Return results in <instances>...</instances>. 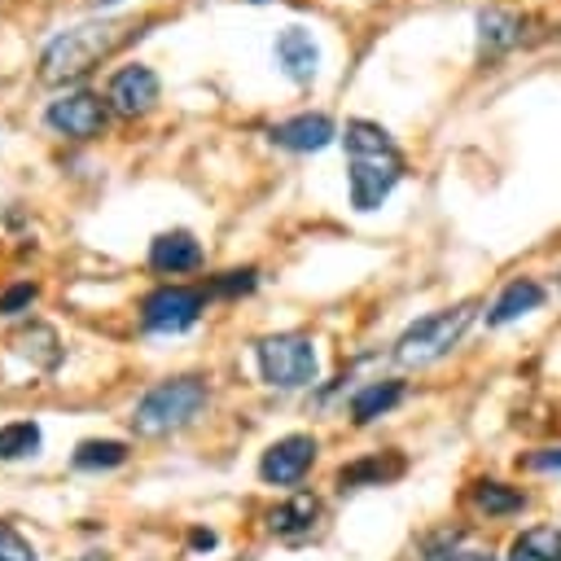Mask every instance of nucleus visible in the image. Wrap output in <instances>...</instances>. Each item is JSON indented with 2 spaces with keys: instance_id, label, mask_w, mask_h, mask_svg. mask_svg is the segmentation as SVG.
I'll return each instance as SVG.
<instances>
[{
  "instance_id": "1",
  "label": "nucleus",
  "mask_w": 561,
  "mask_h": 561,
  "mask_svg": "<svg viewBox=\"0 0 561 561\" xmlns=\"http://www.w3.org/2000/svg\"><path fill=\"white\" fill-rule=\"evenodd\" d=\"M342 145H346L351 206L355 210H377L394 193V184L403 180V153L394 149L390 131L373 118H346Z\"/></svg>"
},
{
  "instance_id": "6",
  "label": "nucleus",
  "mask_w": 561,
  "mask_h": 561,
  "mask_svg": "<svg viewBox=\"0 0 561 561\" xmlns=\"http://www.w3.org/2000/svg\"><path fill=\"white\" fill-rule=\"evenodd\" d=\"M206 307V294L202 289H188V285H162L153 289L145 302H140V324L149 333H184L188 324H197Z\"/></svg>"
},
{
  "instance_id": "5",
  "label": "nucleus",
  "mask_w": 561,
  "mask_h": 561,
  "mask_svg": "<svg viewBox=\"0 0 561 561\" xmlns=\"http://www.w3.org/2000/svg\"><path fill=\"white\" fill-rule=\"evenodd\" d=\"M254 359H259V377L276 390H302L320 373V355L307 333H272L254 342Z\"/></svg>"
},
{
  "instance_id": "22",
  "label": "nucleus",
  "mask_w": 561,
  "mask_h": 561,
  "mask_svg": "<svg viewBox=\"0 0 561 561\" xmlns=\"http://www.w3.org/2000/svg\"><path fill=\"white\" fill-rule=\"evenodd\" d=\"M39 447V425L35 421H9L0 430V460H22Z\"/></svg>"
},
{
  "instance_id": "25",
  "label": "nucleus",
  "mask_w": 561,
  "mask_h": 561,
  "mask_svg": "<svg viewBox=\"0 0 561 561\" xmlns=\"http://www.w3.org/2000/svg\"><path fill=\"white\" fill-rule=\"evenodd\" d=\"M0 561H39V552L9 522H0Z\"/></svg>"
},
{
  "instance_id": "29",
  "label": "nucleus",
  "mask_w": 561,
  "mask_h": 561,
  "mask_svg": "<svg viewBox=\"0 0 561 561\" xmlns=\"http://www.w3.org/2000/svg\"><path fill=\"white\" fill-rule=\"evenodd\" d=\"M96 4H118V0H96Z\"/></svg>"
},
{
  "instance_id": "13",
  "label": "nucleus",
  "mask_w": 561,
  "mask_h": 561,
  "mask_svg": "<svg viewBox=\"0 0 561 561\" xmlns=\"http://www.w3.org/2000/svg\"><path fill=\"white\" fill-rule=\"evenodd\" d=\"M543 298H548V289H543L535 276H513V280L495 294V302L486 307V324H491V329L513 324V320H522L526 311H539Z\"/></svg>"
},
{
  "instance_id": "19",
  "label": "nucleus",
  "mask_w": 561,
  "mask_h": 561,
  "mask_svg": "<svg viewBox=\"0 0 561 561\" xmlns=\"http://www.w3.org/2000/svg\"><path fill=\"white\" fill-rule=\"evenodd\" d=\"M504 561H561V530L557 526H526L508 543Z\"/></svg>"
},
{
  "instance_id": "28",
  "label": "nucleus",
  "mask_w": 561,
  "mask_h": 561,
  "mask_svg": "<svg viewBox=\"0 0 561 561\" xmlns=\"http://www.w3.org/2000/svg\"><path fill=\"white\" fill-rule=\"evenodd\" d=\"M215 543H219L215 530H206V526H193V530H188V548H193V552H210Z\"/></svg>"
},
{
  "instance_id": "21",
  "label": "nucleus",
  "mask_w": 561,
  "mask_h": 561,
  "mask_svg": "<svg viewBox=\"0 0 561 561\" xmlns=\"http://www.w3.org/2000/svg\"><path fill=\"white\" fill-rule=\"evenodd\" d=\"M127 460V443L118 438H88L75 447V469H118Z\"/></svg>"
},
{
  "instance_id": "14",
  "label": "nucleus",
  "mask_w": 561,
  "mask_h": 561,
  "mask_svg": "<svg viewBox=\"0 0 561 561\" xmlns=\"http://www.w3.org/2000/svg\"><path fill=\"white\" fill-rule=\"evenodd\" d=\"M399 473H403V456L399 451H373V456H359V460L337 469V491L381 486V482H394Z\"/></svg>"
},
{
  "instance_id": "24",
  "label": "nucleus",
  "mask_w": 561,
  "mask_h": 561,
  "mask_svg": "<svg viewBox=\"0 0 561 561\" xmlns=\"http://www.w3.org/2000/svg\"><path fill=\"white\" fill-rule=\"evenodd\" d=\"M259 285V267H232V272H219L210 280V294H224V298H237V294H250Z\"/></svg>"
},
{
  "instance_id": "4",
  "label": "nucleus",
  "mask_w": 561,
  "mask_h": 561,
  "mask_svg": "<svg viewBox=\"0 0 561 561\" xmlns=\"http://www.w3.org/2000/svg\"><path fill=\"white\" fill-rule=\"evenodd\" d=\"M473 320V302H456V307H443V311H430L421 316L416 324H408L394 342V359L403 368H425L434 359H443L469 329Z\"/></svg>"
},
{
  "instance_id": "27",
  "label": "nucleus",
  "mask_w": 561,
  "mask_h": 561,
  "mask_svg": "<svg viewBox=\"0 0 561 561\" xmlns=\"http://www.w3.org/2000/svg\"><path fill=\"white\" fill-rule=\"evenodd\" d=\"M517 465H522V469H539V473H561V447H539V451H526Z\"/></svg>"
},
{
  "instance_id": "3",
  "label": "nucleus",
  "mask_w": 561,
  "mask_h": 561,
  "mask_svg": "<svg viewBox=\"0 0 561 561\" xmlns=\"http://www.w3.org/2000/svg\"><path fill=\"white\" fill-rule=\"evenodd\" d=\"M210 390L202 377H171V381H158L153 390L140 394L136 412H131V430L136 434H171L180 425H188L202 408H206Z\"/></svg>"
},
{
  "instance_id": "15",
  "label": "nucleus",
  "mask_w": 561,
  "mask_h": 561,
  "mask_svg": "<svg viewBox=\"0 0 561 561\" xmlns=\"http://www.w3.org/2000/svg\"><path fill=\"white\" fill-rule=\"evenodd\" d=\"M202 263V245H197V237L193 232H184V228H175V232H162V237H153V245H149V267L153 272H193Z\"/></svg>"
},
{
  "instance_id": "16",
  "label": "nucleus",
  "mask_w": 561,
  "mask_h": 561,
  "mask_svg": "<svg viewBox=\"0 0 561 561\" xmlns=\"http://www.w3.org/2000/svg\"><path fill=\"white\" fill-rule=\"evenodd\" d=\"M465 500H469V508L482 513V517H513V513H522V508L530 504L526 491H517V486H508V482H495V478H478Z\"/></svg>"
},
{
  "instance_id": "18",
  "label": "nucleus",
  "mask_w": 561,
  "mask_h": 561,
  "mask_svg": "<svg viewBox=\"0 0 561 561\" xmlns=\"http://www.w3.org/2000/svg\"><path fill=\"white\" fill-rule=\"evenodd\" d=\"M399 399H403V381H399V377L368 381V386H359V390L351 394V421H355V425H368V421L386 416Z\"/></svg>"
},
{
  "instance_id": "23",
  "label": "nucleus",
  "mask_w": 561,
  "mask_h": 561,
  "mask_svg": "<svg viewBox=\"0 0 561 561\" xmlns=\"http://www.w3.org/2000/svg\"><path fill=\"white\" fill-rule=\"evenodd\" d=\"M421 561H495V557H486V552H469V548H456V535H438V539H430V543H425Z\"/></svg>"
},
{
  "instance_id": "10",
  "label": "nucleus",
  "mask_w": 561,
  "mask_h": 561,
  "mask_svg": "<svg viewBox=\"0 0 561 561\" xmlns=\"http://www.w3.org/2000/svg\"><path fill=\"white\" fill-rule=\"evenodd\" d=\"M158 88H162V83H158V75H153L149 66H123V70L110 79L105 101H110V110L136 118V114H149V110H153Z\"/></svg>"
},
{
  "instance_id": "26",
  "label": "nucleus",
  "mask_w": 561,
  "mask_h": 561,
  "mask_svg": "<svg viewBox=\"0 0 561 561\" xmlns=\"http://www.w3.org/2000/svg\"><path fill=\"white\" fill-rule=\"evenodd\" d=\"M31 302H35V285H31V280L9 285V289L0 294V316H18V311H26Z\"/></svg>"
},
{
  "instance_id": "7",
  "label": "nucleus",
  "mask_w": 561,
  "mask_h": 561,
  "mask_svg": "<svg viewBox=\"0 0 561 561\" xmlns=\"http://www.w3.org/2000/svg\"><path fill=\"white\" fill-rule=\"evenodd\" d=\"M105 118H110V105L96 96V92H66L57 101H48L44 110V123L70 140H92L105 131Z\"/></svg>"
},
{
  "instance_id": "12",
  "label": "nucleus",
  "mask_w": 561,
  "mask_h": 561,
  "mask_svg": "<svg viewBox=\"0 0 561 561\" xmlns=\"http://www.w3.org/2000/svg\"><path fill=\"white\" fill-rule=\"evenodd\" d=\"M267 136H272V145L289 149V153H316L337 136V127L329 114H294V118L276 123Z\"/></svg>"
},
{
  "instance_id": "20",
  "label": "nucleus",
  "mask_w": 561,
  "mask_h": 561,
  "mask_svg": "<svg viewBox=\"0 0 561 561\" xmlns=\"http://www.w3.org/2000/svg\"><path fill=\"white\" fill-rule=\"evenodd\" d=\"M13 346H18L26 359H35L39 368H57V364H61V337H57L48 324H31V329H22V333L13 337Z\"/></svg>"
},
{
  "instance_id": "8",
  "label": "nucleus",
  "mask_w": 561,
  "mask_h": 561,
  "mask_svg": "<svg viewBox=\"0 0 561 561\" xmlns=\"http://www.w3.org/2000/svg\"><path fill=\"white\" fill-rule=\"evenodd\" d=\"M316 438L311 434H285V438H276L267 451H263V460H259V478L263 482H272V486H294V482H302V473L311 469V460H316Z\"/></svg>"
},
{
  "instance_id": "17",
  "label": "nucleus",
  "mask_w": 561,
  "mask_h": 561,
  "mask_svg": "<svg viewBox=\"0 0 561 561\" xmlns=\"http://www.w3.org/2000/svg\"><path fill=\"white\" fill-rule=\"evenodd\" d=\"M316 522H320V500H316V495H307V491L289 495L285 504H276V508L267 513L272 535H285V539L311 535V526H316Z\"/></svg>"
},
{
  "instance_id": "30",
  "label": "nucleus",
  "mask_w": 561,
  "mask_h": 561,
  "mask_svg": "<svg viewBox=\"0 0 561 561\" xmlns=\"http://www.w3.org/2000/svg\"><path fill=\"white\" fill-rule=\"evenodd\" d=\"M254 4H263V0H254Z\"/></svg>"
},
{
  "instance_id": "9",
  "label": "nucleus",
  "mask_w": 561,
  "mask_h": 561,
  "mask_svg": "<svg viewBox=\"0 0 561 561\" xmlns=\"http://www.w3.org/2000/svg\"><path fill=\"white\" fill-rule=\"evenodd\" d=\"M530 13L504 9V4H486L478 9V61H495L504 53H513L526 39Z\"/></svg>"
},
{
  "instance_id": "2",
  "label": "nucleus",
  "mask_w": 561,
  "mask_h": 561,
  "mask_svg": "<svg viewBox=\"0 0 561 561\" xmlns=\"http://www.w3.org/2000/svg\"><path fill=\"white\" fill-rule=\"evenodd\" d=\"M127 35H140L131 31L127 22H83V26H70L61 31L44 57H39V79L44 83H75L83 79L101 57H110Z\"/></svg>"
},
{
  "instance_id": "11",
  "label": "nucleus",
  "mask_w": 561,
  "mask_h": 561,
  "mask_svg": "<svg viewBox=\"0 0 561 561\" xmlns=\"http://www.w3.org/2000/svg\"><path fill=\"white\" fill-rule=\"evenodd\" d=\"M276 66L285 70V79H294L298 88H307L320 75V44L311 39L307 26H285L276 35Z\"/></svg>"
}]
</instances>
